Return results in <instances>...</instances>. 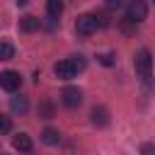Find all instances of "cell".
<instances>
[{
    "mask_svg": "<svg viewBox=\"0 0 155 155\" xmlns=\"http://www.w3.org/2000/svg\"><path fill=\"white\" fill-rule=\"evenodd\" d=\"M68 61L73 63L75 73H80V70H85V68H87V61H85V56H82V53H78V56H70Z\"/></svg>",
    "mask_w": 155,
    "mask_h": 155,
    "instance_id": "obj_14",
    "label": "cell"
},
{
    "mask_svg": "<svg viewBox=\"0 0 155 155\" xmlns=\"http://www.w3.org/2000/svg\"><path fill=\"white\" fill-rule=\"evenodd\" d=\"M140 155H155V143H143L140 145Z\"/></svg>",
    "mask_w": 155,
    "mask_h": 155,
    "instance_id": "obj_17",
    "label": "cell"
},
{
    "mask_svg": "<svg viewBox=\"0 0 155 155\" xmlns=\"http://www.w3.org/2000/svg\"><path fill=\"white\" fill-rule=\"evenodd\" d=\"M12 145H15V150H19V153H31V150H34V140H31L29 133H17V136L12 138Z\"/></svg>",
    "mask_w": 155,
    "mask_h": 155,
    "instance_id": "obj_8",
    "label": "cell"
},
{
    "mask_svg": "<svg viewBox=\"0 0 155 155\" xmlns=\"http://www.w3.org/2000/svg\"><path fill=\"white\" fill-rule=\"evenodd\" d=\"M75 31L82 34V36L94 34V31H97V19H94V15H80V17L75 19Z\"/></svg>",
    "mask_w": 155,
    "mask_h": 155,
    "instance_id": "obj_5",
    "label": "cell"
},
{
    "mask_svg": "<svg viewBox=\"0 0 155 155\" xmlns=\"http://www.w3.org/2000/svg\"><path fill=\"white\" fill-rule=\"evenodd\" d=\"M145 17H148V5H145L143 0H133V2L126 5V22L140 24Z\"/></svg>",
    "mask_w": 155,
    "mask_h": 155,
    "instance_id": "obj_2",
    "label": "cell"
},
{
    "mask_svg": "<svg viewBox=\"0 0 155 155\" xmlns=\"http://www.w3.org/2000/svg\"><path fill=\"white\" fill-rule=\"evenodd\" d=\"M41 140H44L46 145H58V143H61V133H58L56 128L46 126V128L41 131Z\"/></svg>",
    "mask_w": 155,
    "mask_h": 155,
    "instance_id": "obj_11",
    "label": "cell"
},
{
    "mask_svg": "<svg viewBox=\"0 0 155 155\" xmlns=\"http://www.w3.org/2000/svg\"><path fill=\"white\" fill-rule=\"evenodd\" d=\"M119 5H121L119 0H109V2H107V7H109V10H111V7H119Z\"/></svg>",
    "mask_w": 155,
    "mask_h": 155,
    "instance_id": "obj_20",
    "label": "cell"
},
{
    "mask_svg": "<svg viewBox=\"0 0 155 155\" xmlns=\"http://www.w3.org/2000/svg\"><path fill=\"white\" fill-rule=\"evenodd\" d=\"M39 27H41V19H39V17H34V15H24V17L19 19V29H22V31H27V34L36 31Z\"/></svg>",
    "mask_w": 155,
    "mask_h": 155,
    "instance_id": "obj_10",
    "label": "cell"
},
{
    "mask_svg": "<svg viewBox=\"0 0 155 155\" xmlns=\"http://www.w3.org/2000/svg\"><path fill=\"white\" fill-rule=\"evenodd\" d=\"M61 102H63V107H68V109H78V107L82 104V90H80V87H73V85L63 87Z\"/></svg>",
    "mask_w": 155,
    "mask_h": 155,
    "instance_id": "obj_3",
    "label": "cell"
},
{
    "mask_svg": "<svg viewBox=\"0 0 155 155\" xmlns=\"http://www.w3.org/2000/svg\"><path fill=\"white\" fill-rule=\"evenodd\" d=\"M97 61H99L102 65H107V68H109V65H114V53H99V56H97Z\"/></svg>",
    "mask_w": 155,
    "mask_h": 155,
    "instance_id": "obj_16",
    "label": "cell"
},
{
    "mask_svg": "<svg viewBox=\"0 0 155 155\" xmlns=\"http://www.w3.org/2000/svg\"><path fill=\"white\" fill-rule=\"evenodd\" d=\"M0 87L5 92H17L22 87V75L17 70H2L0 73Z\"/></svg>",
    "mask_w": 155,
    "mask_h": 155,
    "instance_id": "obj_4",
    "label": "cell"
},
{
    "mask_svg": "<svg viewBox=\"0 0 155 155\" xmlns=\"http://www.w3.org/2000/svg\"><path fill=\"white\" fill-rule=\"evenodd\" d=\"M90 121L97 126V128H104V126H109V109L107 107H94L92 111H90Z\"/></svg>",
    "mask_w": 155,
    "mask_h": 155,
    "instance_id": "obj_7",
    "label": "cell"
},
{
    "mask_svg": "<svg viewBox=\"0 0 155 155\" xmlns=\"http://www.w3.org/2000/svg\"><path fill=\"white\" fill-rule=\"evenodd\" d=\"M10 131H12V119L0 114V133H10Z\"/></svg>",
    "mask_w": 155,
    "mask_h": 155,
    "instance_id": "obj_15",
    "label": "cell"
},
{
    "mask_svg": "<svg viewBox=\"0 0 155 155\" xmlns=\"http://www.w3.org/2000/svg\"><path fill=\"white\" fill-rule=\"evenodd\" d=\"M41 111H44V119H51V116H53V109H51V104H48V102L41 107Z\"/></svg>",
    "mask_w": 155,
    "mask_h": 155,
    "instance_id": "obj_19",
    "label": "cell"
},
{
    "mask_svg": "<svg viewBox=\"0 0 155 155\" xmlns=\"http://www.w3.org/2000/svg\"><path fill=\"white\" fill-rule=\"evenodd\" d=\"M0 155H7V153H0Z\"/></svg>",
    "mask_w": 155,
    "mask_h": 155,
    "instance_id": "obj_21",
    "label": "cell"
},
{
    "mask_svg": "<svg viewBox=\"0 0 155 155\" xmlns=\"http://www.w3.org/2000/svg\"><path fill=\"white\" fill-rule=\"evenodd\" d=\"M136 73H138V78L143 80V82H148L150 80V73H153V56H150V51L148 48H140L138 53H136Z\"/></svg>",
    "mask_w": 155,
    "mask_h": 155,
    "instance_id": "obj_1",
    "label": "cell"
},
{
    "mask_svg": "<svg viewBox=\"0 0 155 155\" xmlns=\"http://www.w3.org/2000/svg\"><path fill=\"white\" fill-rule=\"evenodd\" d=\"M10 109H12V114H27L29 111V99L24 94H15L10 99Z\"/></svg>",
    "mask_w": 155,
    "mask_h": 155,
    "instance_id": "obj_9",
    "label": "cell"
},
{
    "mask_svg": "<svg viewBox=\"0 0 155 155\" xmlns=\"http://www.w3.org/2000/svg\"><path fill=\"white\" fill-rule=\"evenodd\" d=\"M46 12H48L51 19L58 22V17L63 15V2H61V0H48V2H46Z\"/></svg>",
    "mask_w": 155,
    "mask_h": 155,
    "instance_id": "obj_12",
    "label": "cell"
},
{
    "mask_svg": "<svg viewBox=\"0 0 155 155\" xmlns=\"http://www.w3.org/2000/svg\"><path fill=\"white\" fill-rule=\"evenodd\" d=\"M53 73H56L58 80H70V78H75V68H73V63H70L68 58L58 61V63L53 65Z\"/></svg>",
    "mask_w": 155,
    "mask_h": 155,
    "instance_id": "obj_6",
    "label": "cell"
},
{
    "mask_svg": "<svg viewBox=\"0 0 155 155\" xmlns=\"http://www.w3.org/2000/svg\"><path fill=\"white\" fill-rule=\"evenodd\" d=\"M15 58V46L10 41H0V61H10Z\"/></svg>",
    "mask_w": 155,
    "mask_h": 155,
    "instance_id": "obj_13",
    "label": "cell"
},
{
    "mask_svg": "<svg viewBox=\"0 0 155 155\" xmlns=\"http://www.w3.org/2000/svg\"><path fill=\"white\" fill-rule=\"evenodd\" d=\"M94 19H97V27H109V17L107 15L99 12V15H94Z\"/></svg>",
    "mask_w": 155,
    "mask_h": 155,
    "instance_id": "obj_18",
    "label": "cell"
}]
</instances>
